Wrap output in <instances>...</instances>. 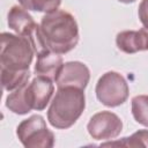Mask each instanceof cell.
Instances as JSON below:
<instances>
[{
	"label": "cell",
	"instance_id": "17",
	"mask_svg": "<svg viewBox=\"0 0 148 148\" xmlns=\"http://www.w3.org/2000/svg\"><path fill=\"white\" fill-rule=\"evenodd\" d=\"M119 2H123V3H132V2H134L135 0H118Z\"/></svg>",
	"mask_w": 148,
	"mask_h": 148
},
{
	"label": "cell",
	"instance_id": "9",
	"mask_svg": "<svg viewBox=\"0 0 148 148\" xmlns=\"http://www.w3.org/2000/svg\"><path fill=\"white\" fill-rule=\"evenodd\" d=\"M116 44L121 52L127 54L148 51V29L120 31L116 36Z\"/></svg>",
	"mask_w": 148,
	"mask_h": 148
},
{
	"label": "cell",
	"instance_id": "7",
	"mask_svg": "<svg viewBox=\"0 0 148 148\" xmlns=\"http://www.w3.org/2000/svg\"><path fill=\"white\" fill-rule=\"evenodd\" d=\"M89 80L90 71L86 64L81 61H67L60 68L54 82L58 88L75 87L84 90L89 83Z\"/></svg>",
	"mask_w": 148,
	"mask_h": 148
},
{
	"label": "cell",
	"instance_id": "10",
	"mask_svg": "<svg viewBox=\"0 0 148 148\" xmlns=\"http://www.w3.org/2000/svg\"><path fill=\"white\" fill-rule=\"evenodd\" d=\"M62 65L64 61L61 56L51 50H47L37 56L34 72L38 76H44L52 81H56Z\"/></svg>",
	"mask_w": 148,
	"mask_h": 148
},
{
	"label": "cell",
	"instance_id": "11",
	"mask_svg": "<svg viewBox=\"0 0 148 148\" xmlns=\"http://www.w3.org/2000/svg\"><path fill=\"white\" fill-rule=\"evenodd\" d=\"M27 83L10 91L9 95L6 97V108L15 114H27L28 112L31 111V108L29 106L28 98L25 95Z\"/></svg>",
	"mask_w": 148,
	"mask_h": 148
},
{
	"label": "cell",
	"instance_id": "2",
	"mask_svg": "<svg viewBox=\"0 0 148 148\" xmlns=\"http://www.w3.org/2000/svg\"><path fill=\"white\" fill-rule=\"evenodd\" d=\"M84 109L86 96L83 89L75 87H61L58 88L50 103L47 120L54 128L67 130L76 123Z\"/></svg>",
	"mask_w": 148,
	"mask_h": 148
},
{
	"label": "cell",
	"instance_id": "1",
	"mask_svg": "<svg viewBox=\"0 0 148 148\" xmlns=\"http://www.w3.org/2000/svg\"><path fill=\"white\" fill-rule=\"evenodd\" d=\"M40 31L49 50L65 54L79 43V25L75 17L62 9L46 13L40 21Z\"/></svg>",
	"mask_w": 148,
	"mask_h": 148
},
{
	"label": "cell",
	"instance_id": "3",
	"mask_svg": "<svg viewBox=\"0 0 148 148\" xmlns=\"http://www.w3.org/2000/svg\"><path fill=\"white\" fill-rule=\"evenodd\" d=\"M0 65L3 71H27L29 69L35 51L30 42L20 35L10 32L1 34Z\"/></svg>",
	"mask_w": 148,
	"mask_h": 148
},
{
	"label": "cell",
	"instance_id": "6",
	"mask_svg": "<svg viewBox=\"0 0 148 148\" xmlns=\"http://www.w3.org/2000/svg\"><path fill=\"white\" fill-rule=\"evenodd\" d=\"M87 130L95 140H111L123 131V121L114 112L99 111L90 118Z\"/></svg>",
	"mask_w": 148,
	"mask_h": 148
},
{
	"label": "cell",
	"instance_id": "16",
	"mask_svg": "<svg viewBox=\"0 0 148 148\" xmlns=\"http://www.w3.org/2000/svg\"><path fill=\"white\" fill-rule=\"evenodd\" d=\"M138 15L143 28L148 29V0H141L138 9Z\"/></svg>",
	"mask_w": 148,
	"mask_h": 148
},
{
	"label": "cell",
	"instance_id": "12",
	"mask_svg": "<svg viewBox=\"0 0 148 148\" xmlns=\"http://www.w3.org/2000/svg\"><path fill=\"white\" fill-rule=\"evenodd\" d=\"M30 71H3L1 69V86L7 91H13L29 82Z\"/></svg>",
	"mask_w": 148,
	"mask_h": 148
},
{
	"label": "cell",
	"instance_id": "13",
	"mask_svg": "<svg viewBox=\"0 0 148 148\" xmlns=\"http://www.w3.org/2000/svg\"><path fill=\"white\" fill-rule=\"evenodd\" d=\"M131 110L136 123L148 127V95H136L131 101Z\"/></svg>",
	"mask_w": 148,
	"mask_h": 148
},
{
	"label": "cell",
	"instance_id": "5",
	"mask_svg": "<svg viewBox=\"0 0 148 148\" xmlns=\"http://www.w3.org/2000/svg\"><path fill=\"white\" fill-rule=\"evenodd\" d=\"M95 92L97 99L105 106L116 108L124 104L130 95L128 83L125 77L114 71H109L98 79Z\"/></svg>",
	"mask_w": 148,
	"mask_h": 148
},
{
	"label": "cell",
	"instance_id": "15",
	"mask_svg": "<svg viewBox=\"0 0 148 148\" xmlns=\"http://www.w3.org/2000/svg\"><path fill=\"white\" fill-rule=\"evenodd\" d=\"M120 145L126 147H148V130H139L128 138H123L117 142H105L102 146Z\"/></svg>",
	"mask_w": 148,
	"mask_h": 148
},
{
	"label": "cell",
	"instance_id": "4",
	"mask_svg": "<svg viewBox=\"0 0 148 148\" xmlns=\"http://www.w3.org/2000/svg\"><path fill=\"white\" fill-rule=\"evenodd\" d=\"M16 135L27 148H52L54 146V134L47 128L40 114H32L22 120L16 127Z\"/></svg>",
	"mask_w": 148,
	"mask_h": 148
},
{
	"label": "cell",
	"instance_id": "8",
	"mask_svg": "<svg viewBox=\"0 0 148 148\" xmlns=\"http://www.w3.org/2000/svg\"><path fill=\"white\" fill-rule=\"evenodd\" d=\"M54 92L53 81L36 75L31 82H28L25 86V95L28 98L29 106L31 110L42 111L50 103V99Z\"/></svg>",
	"mask_w": 148,
	"mask_h": 148
},
{
	"label": "cell",
	"instance_id": "14",
	"mask_svg": "<svg viewBox=\"0 0 148 148\" xmlns=\"http://www.w3.org/2000/svg\"><path fill=\"white\" fill-rule=\"evenodd\" d=\"M18 3L27 10L39 12V13H51L58 9L61 0H17Z\"/></svg>",
	"mask_w": 148,
	"mask_h": 148
}]
</instances>
